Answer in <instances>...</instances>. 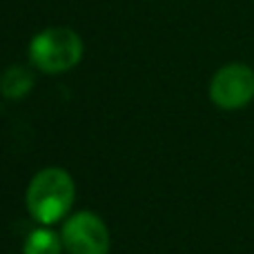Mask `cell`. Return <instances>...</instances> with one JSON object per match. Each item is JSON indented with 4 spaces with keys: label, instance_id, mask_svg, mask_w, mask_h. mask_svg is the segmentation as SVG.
I'll return each mask as SVG.
<instances>
[{
    "label": "cell",
    "instance_id": "6da1fadb",
    "mask_svg": "<svg viewBox=\"0 0 254 254\" xmlns=\"http://www.w3.org/2000/svg\"><path fill=\"white\" fill-rule=\"evenodd\" d=\"M76 198V185L63 167H45L29 181L25 203L31 219L40 225L58 223L67 216Z\"/></svg>",
    "mask_w": 254,
    "mask_h": 254
},
{
    "label": "cell",
    "instance_id": "7a4b0ae2",
    "mask_svg": "<svg viewBox=\"0 0 254 254\" xmlns=\"http://www.w3.org/2000/svg\"><path fill=\"white\" fill-rule=\"evenodd\" d=\"M29 58L36 69L45 74H63L80 63L83 40L74 29L52 27L40 31L29 43Z\"/></svg>",
    "mask_w": 254,
    "mask_h": 254
},
{
    "label": "cell",
    "instance_id": "3957f363",
    "mask_svg": "<svg viewBox=\"0 0 254 254\" xmlns=\"http://www.w3.org/2000/svg\"><path fill=\"white\" fill-rule=\"evenodd\" d=\"M65 250L69 254H107L110 230L94 212H76L63 223L61 230Z\"/></svg>",
    "mask_w": 254,
    "mask_h": 254
},
{
    "label": "cell",
    "instance_id": "277c9868",
    "mask_svg": "<svg viewBox=\"0 0 254 254\" xmlns=\"http://www.w3.org/2000/svg\"><path fill=\"white\" fill-rule=\"evenodd\" d=\"M210 98L221 110H241L254 98V71L232 63L221 67L210 83Z\"/></svg>",
    "mask_w": 254,
    "mask_h": 254
},
{
    "label": "cell",
    "instance_id": "5b68a950",
    "mask_svg": "<svg viewBox=\"0 0 254 254\" xmlns=\"http://www.w3.org/2000/svg\"><path fill=\"white\" fill-rule=\"evenodd\" d=\"M34 87V76L27 67L22 65H11L2 71L0 76V94L11 101H20Z\"/></svg>",
    "mask_w": 254,
    "mask_h": 254
},
{
    "label": "cell",
    "instance_id": "8992f818",
    "mask_svg": "<svg viewBox=\"0 0 254 254\" xmlns=\"http://www.w3.org/2000/svg\"><path fill=\"white\" fill-rule=\"evenodd\" d=\"M63 250H65L63 237L56 234L54 230H49L47 225L31 230L27 234L25 248H22L25 254H63Z\"/></svg>",
    "mask_w": 254,
    "mask_h": 254
}]
</instances>
